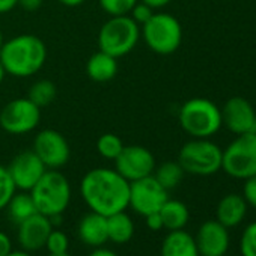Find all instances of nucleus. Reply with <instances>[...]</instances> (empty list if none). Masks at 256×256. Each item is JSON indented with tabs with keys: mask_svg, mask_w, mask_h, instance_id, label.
Returning <instances> with one entry per match:
<instances>
[{
	"mask_svg": "<svg viewBox=\"0 0 256 256\" xmlns=\"http://www.w3.org/2000/svg\"><path fill=\"white\" fill-rule=\"evenodd\" d=\"M80 194L90 211L108 217L128 208L130 182L116 169L95 168L82 178Z\"/></svg>",
	"mask_w": 256,
	"mask_h": 256,
	"instance_id": "nucleus-1",
	"label": "nucleus"
},
{
	"mask_svg": "<svg viewBox=\"0 0 256 256\" xmlns=\"http://www.w3.org/2000/svg\"><path fill=\"white\" fill-rule=\"evenodd\" d=\"M46 60L47 47L40 36L32 34H23L5 40L0 48V62L6 76L17 78H28L38 74Z\"/></svg>",
	"mask_w": 256,
	"mask_h": 256,
	"instance_id": "nucleus-2",
	"label": "nucleus"
},
{
	"mask_svg": "<svg viewBox=\"0 0 256 256\" xmlns=\"http://www.w3.org/2000/svg\"><path fill=\"white\" fill-rule=\"evenodd\" d=\"M29 193L36 211L48 218L60 217L71 202V184L62 172L54 169H47Z\"/></svg>",
	"mask_w": 256,
	"mask_h": 256,
	"instance_id": "nucleus-3",
	"label": "nucleus"
},
{
	"mask_svg": "<svg viewBox=\"0 0 256 256\" xmlns=\"http://www.w3.org/2000/svg\"><path fill=\"white\" fill-rule=\"evenodd\" d=\"M98 48L116 59L130 54L140 41V26L130 16H113L98 32Z\"/></svg>",
	"mask_w": 256,
	"mask_h": 256,
	"instance_id": "nucleus-4",
	"label": "nucleus"
},
{
	"mask_svg": "<svg viewBox=\"0 0 256 256\" xmlns=\"http://www.w3.org/2000/svg\"><path fill=\"white\" fill-rule=\"evenodd\" d=\"M180 124L193 139H210L222 128V112L208 98H192L180 108Z\"/></svg>",
	"mask_w": 256,
	"mask_h": 256,
	"instance_id": "nucleus-5",
	"label": "nucleus"
},
{
	"mask_svg": "<svg viewBox=\"0 0 256 256\" xmlns=\"http://www.w3.org/2000/svg\"><path fill=\"white\" fill-rule=\"evenodd\" d=\"M140 38L151 52L168 56L180 48L182 42V28L176 17L168 12H154V16L140 26Z\"/></svg>",
	"mask_w": 256,
	"mask_h": 256,
	"instance_id": "nucleus-6",
	"label": "nucleus"
},
{
	"mask_svg": "<svg viewBox=\"0 0 256 256\" xmlns=\"http://www.w3.org/2000/svg\"><path fill=\"white\" fill-rule=\"evenodd\" d=\"M222 154L218 145L208 139H193L182 145L178 163L186 174L210 176L222 169Z\"/></svg>",
	"mask_w": 256,
	"mask_h": 256,
	"instance_id": "nucleus-7",
	"label": "nucleus"
},
{
	"mask_svg": "<svg viewBox=\"0 0 256 256\" xmlns=\"http://www.w3.org/2000/svg\"><path fill=\"white\" fill-rule=\"evenodd\" d=\"M222 169L232 178L247 180L256 175V136L238 134L222 154Z\"/></svg>",
	"mask_w": 256,
	"mask_h": 256,
	"instance_id": "nucleus-8",
	"label": "nucleus"
},
{
	"mask_svg": "<svg viewBox=\"0 0 256 256\" xmlns=\"http://www.w3.org/2000/svg\"><path fill=\"white\" fill-rule=\"evenodd\" d=\"M41 122V108L28 96H20L0 110V128L12 136H23L35 132Z\"/></svg>",
	"mask_w": 256,
	"mask_h": 256,
	"instance_id": "nucleus-9",
	"label": "nucleus"
},
{
	"mask_svg": "<svg viewBox=\"0 0 256 256\" xmlns=\"http://www.w3.org/2000/svg\"><path fill=\"white\" fill-rule=\"evenodd\" d=\"M169 199V192L154 178V175L130 182V206L134 212L145 217L158 212Z\"/></svg>",
	"mask_w": 256,
	"mask_h": 256,
	"instance_id": "nucleus-10",
	"label": "nucleus"
},
{
	"mask_svg": "<svg viewBox=\"0 0 256 256\" xmlns=\"http://www.w3.org/2000/svg\"><path fill=\"white\" fill-rule=\"evenodd\" d=\"M32 150L47 169L59 170L71 158V148L68 140L60 132L53 130V128H46V130L38 132L34 139Z\"/></svg>",
	"mask_w": 256,
	"mask_h": 256,
	"instance_id": "nucleus-11",
	"label": "nucleus"
},
{
	"mask_svg": "<svg viewBox=\"0 0 256 256\" xmlns=\"http://www.w3.org/2000/svg\"><path fill=\"white\" fill-rule=\"evenodd\" d=\"M114 169L128 182H133L154 174L156 157L142 145H128L114 158Z\"/></svg>",
	"mask_w": 256,
	"mask_h": 256,
	"instance_id": "nucleus-12",
	"label": "nucleus"
},
{
	"mask_svg": "<svg viewBox=\"0 0 256 256\" xmlns=\"http://www.w3.org/2000/svg\"><path fill=\"white\" fill-rule=\"evenodd\" d=\"M6 169L16 188L20 192H30L47 170L46 164L34 152V150L18 152Z\"/></svg>",
	"mask_w": 256,
	"mask_h": 256,
	"instance_id": "nucleus-13",
	"label": "nucleus"
},
{
	"mask_svg": "<svg viewBox=\"0 0 256 256\" xmlns=\"http://www.w3.org/2000/svg\"><path fill=\"white\" fill-rule=\"evenodd\" d=\"M200 256H224L229 250V229L217 220H206L194 236Z\"/></svg>",
	"mask_w": 256,
	"mask_h": 256,
	"instance_id": "nucleus-14",
	"label": "nucleus"
},
{
	"mask_svg": "<svg viewBox=\"0 0 256 256\" xmlns=\"http://www.w3.org/2000/svg\"><path fill=\"white\" fill-rule=\"evenodd\" d=\"M53 230L52 220L40 212H35L29 218L18 223L17 240L23 250L26 252H36L46 247L47 238Z\"/></svg>",
	"mask_w": 256,
	"mask_h": 256,
	"instance_id": "nucleus-15",
	"label": "nucleus"
},
{
	"mask_svg": "<svg viewBox=\"0 0 256 256\" xmlns=\"http://www.w3.org/2000/svg\"><path fill=\"white\" fill-rule=\"evenodd\" d=\"M222 112V124L234 134H244L248 133L256 118L253 106L242 96H232L229 98Z\"/></svg>",
	"mask_w": 256,
	"mask_h": 256,
	"instance_id": "nucleus-16",
	"label": "nucleus"
},
{
	"mask_svg": "<svg viewBox=\"0 0 256 256\" xmlns=\"http://www.w3.org/2000/svg\"><path fill=\"white\" fill-rule=\"evenodd\" d=\"M80 241L89 247H101L108 241L107 234V217L98 212H88L82 217L77 228Z\"/></svg>",
	"mask_w": 256,
	"mask_h": 256,
	"instance_id": "nucleus-17",
	"label": "nucleus"
},
{
	"mask_svg": "<svg viewBox=\"0 0 256 256\" xmlns=\"http://www.w3.org/2000/svg\"><path fill=\"white\" fill-rule=\"evenodd\" d=\"M247 202L241 194L236 193H229L226 196H223L217 205V222H220L223 226H226L228 229L238 226L246 214H247Z\"/></svg>",
	"mask_w": 256,
	"mask_h": 256,
	"instance_id": "nucleus-18",
	"label": "nucleus"
},
{
	"mask_svg": "<svg viewBox=\"0 0 256 256\" xmlns=\"http://www.w3.org/2000/svg\"><path fill=\"white\" fill-rule=\"evenodd\" d=\"M162 256H200L194 236L187 230H169L162 242Z\"/></svg>",
	"mask_w": 256,
	"mask_h": 256,
	"instance_id": "nucleus-19",
	"label": "nucleus"
},
{
	"mask_svg": "<svg viewBox=\"0 0 256 256\" xmlns=\"http://www.w3.org/2000/svg\"><path fill=\"white\" fill-rule=\"evenodd\" d=\"M118 59L98 50L86 62V74L90 80L96 83H106L116 77L118 74Z\"/></svg>",
	"mask_w": 256,
	"mask_h": 256,
	"instance_id": "nucleus-20",
	"label": "nucleus"
},
{
	"mask_svg": "<svg viewBox=\"0 0 256 256\" xmlns=\"http://www.w3.org/2000/svg\"><path fill=\"white\" fill-rule=\"evenodd\" d=\"M108 241L114 244H125L134 236V222L125 211L107 217Z\"/></svg>",
	"mask_w": 256,
	"mask_h": 256,
	"instance_id": "nucleus-21",
	"label": "nucleus"
},
{
	"mask_svg": "<svg viewBox=\"0 0 256 256\" xmlns=\"http://www.w3.org/2000/svg\"><path fill=\"white\" fill-rule=\"evenodd\" d=\"M160 216L163 220V228L168 230L184 229L190 220V211L187 205L176 199H168L160 210Z\"/></svg>",
	"mask_w": 256,
	"mask_h": 256,
	"instance_id": "nucleus-22",
	"label": "nucleus"
},
{
	"mask_svg": "<svg viewBox=\"0 0 256 256\" xmlns=\"http://www.w3.org/2000/svg\"><path fill=\"white\" fill-rule=\"evenodd\" d=\"M5 210L8 211V217L17 224L22 223L23 220L29 218L35 212H38L29 192H20V193L16 192L14 196L10 199Z\"/></svg>",
	"mask_w": 256,
	"mask_h": 256,
	"instance_id": "nucleus-23",
	"label": "nucleus"
},
{
	"mask_svg": "<svg viewBox=\"0 0 256 256\" xmlns=\"http://www.w3.org/2000/svg\"><path fill=\"white\" fill-rule=\"evenodd\" d=\"M184 174L186 172L178 162H166V163H162L158 168L156 166V170L152 175L162 184V187H164L169 192L181 184Z\"/></svg>",
	"mask_w": 256,
	"mask_h": 256,
	"instance_id": "nucleus-24",
	"label": "nucleus"
},
{
	"mask_svg": "<svg viewBox=\"0 0 256 256\" xmlns=\"http://www.w3.org/2000/svg\"><path fill=\"white\" fill-rule=\"evenodd\" d=\"M56 95H58L56 84L52 80L42 78V80L35 82L30 86L29 94H28V98L32 102H35L40 108H42V107L50 106L56 100Z\"/></svg>",
	"mask_w": 256,
	"mask_h": 256,
	"instance_id": "nucleus-25",
	"label": "nucleus"
},
{
	"mask_svg": "<svg viewBox=\"0 0 256 256\" xmlns=\"http://www.w3.org/2000/svg\"><path fill=\"white\" fill-rule=\"evenodd\" d=\"M124 146L125 145L122 139L114 133H104L96 140V151L104 160L114 162V158L120 154Z\"/></svg>",
	"mask_w": 256,
	"mask_h": 256,
	"instance_id": "nucleus-26",
	"label": "nucleus"
},
{
	"mask_svg": "<svg viewBox=\"0 0 256 256\" xmlns=\"http://www.w3.org/2000/svg\"><path fill=\"white\" fill-rule=\"evenodd\" d=\"M138 2L139 0H98L101 10L108 14V17L130 14V11Z\"/></svg>",
	"mask_w": 256,
	"mask_h": 256,
	"instance_id": "nucleus-27",
	"label": "nucleus"
},
{
	"mask_svg": "<svg viewBox=\"0 0 256 256\" xmlns=\"http://www.w3.org/2000/svg\"><path fill=\"white\" fill-rule=\"evenodd\" d=\"M241 256H256V222L246 226L240 238Z\"/></svg>",
	"mask_w": 256,
	"mask_h": 256,
	"instance_id": "nucleus-28",
	"label": "nucleus"
},
{
	"mask_svg": "<svg viewBox=\"0 0 256 256\" xmlns=\"http://www.w3.org/2000/svg\"><path fill=\"white\" fill-rule=\"evenodd\" d=\"M46 248L48 250V254H62V253H68L70 248V238L65 232L62 230H52L47 242H46Z\"/></svg>",
	"mask_w": 256,
	"mask_h": 256,
	"instance_id": "nucleus-29",
	"label": "nucleus"
},
{
	"mask_svg": "<svg viewBox=\"0 0 256 256\" xmlns=\"http://www.w3.org/2000/svg\"><path fill=\"white\" fill-rule=\"evenodd\" d=\"M17 192L10 172L5 166H0V211L5 210L10 199L14 196V193Z\"/></svg>",
	"mask_w": 256,
	"mask_h": 256,
	"instance_id": "nucleus-30",
	"label": "nucleus"
},
{
	"mask_svg": "<svg viewBox=\"0 0 256 256\" xmlns=\"http://www.w3.org/2000/svg\"><path fill=\"white\" fill-rule=\"evenodd\" d=\"M154 11L156 10H152L150 5H146V4H144V2H140V0H139V2L133 6V10L130 11V14H128V16H130L139 26H144L154 16Z\"/></svg>",
	"mask_w": 256,
	"mask_h": 256,
	"instance_id": "nucleus-31",
	"label": "nucleus"
},
{
	"mask_svg": "<svg viewBox=\"0 0 256 256\" xmlns=\"http://www.w3.org/2000/svg\"><path fill=\"white\" fill-rule=\"evenodd\" d=\"M242 198L246 199L247 205L256 208V175L252 178L244 180V187H242Z\"/></svg>",
	"mask_w": 256,
	"mask_h": 256,
	"instance_id": "nucleus-32",
	"label": "nucleus"
},
{
	"mask_svg": "<svg viewBox=\"0 0 256 256\" xmlns=\"http://www.w3.org/2000/svg\"><path fill=\"white\" fill-rule=\"evenodd\" d=\"M145 222H146V226H148L151 230H162V229H164V228H163V220H162L160 211H158V212H152V214L145 216Z\"/></svg>",
	"mask_w": 256,
	"mask_h": 256,
	"instance_id": "nucleus-33",
	"label": "nucleus"
},
{
	"mask_svg": "<svg viewBox=\"0 0 256 256\" xmlns=\"http://www.w3.org/2000/svg\"><path fill=\"white\" fill-rule=\"evenodd\" d=\"M44 4V0H18V6L28 12H35L38 11Z\"/></svg>",
	"mask_w": 256,
	"mask_h": 256,
	"instance_id": "nucleus-34",
	"label": "nucleus"
},
{
	"mask_svg": "<svg viewBox=\"0 0 256 256\" xmlns=\"http://www.w3.org/2000/svg\"><path fill=\"white\" fill-rule=\"evenodd\" d=\"M12 250V241L11 238L0 230V256H8Z\"/></svg>",
	"mask_w": 256,
	"mask_h": 256,
	"instance_id": "nucleus-35",
	"label": "nucleus"
},
{
	"mask_svg": "<svg viewBox=\"0 0 256 256\" xmlns=\"http://www.w3.org/2000/svg\"><path fill=\"white\" fill-rule=\"evenodd\" d=\"M18 6V0H0V16L11 12Z\"/></svg>",
	"mask_w": 256,
	"mask_h": 256,
	"instance_id": "nucleus-36",
	"label": "nucleus"
},
{
	"mask_svg": "<svg viewBox=\"0 0 256 256\" xmlns=\"http://www.w3.org/2000/svg\"><path fill=\"white\" fill-rule=\"evenodd\" d=\"M89 256H119V254L114 253L113 250L106 248L104 246H101V247H95V248L89 253Z\"/></svg>",
	"mask_w": 256,
	"mask_h": 256,
	"instance_id": "nucleus-37",
	"label": "nucleus"
},
{
	"mask_svg": "<svg viewBox=\"0 0 256 256\" xmlns=\"http://www.w3.org/2000/svg\"><path fill=\"white\" fill-rule=\"evenodd\" d=\"M140 2L150 5L152 10H162V8H164V6H168V5L172 2V0H140Z\"/></svg>",
	"mask_w": 256,
	"mask_h": 256,
	"instance_id": "nucleus-38",
	"label": "nucleus"
},
{
	"mask_svg": "<svg viewBox=\"0 0 256 256\" xmlns=\"http://www.w3.org/2000/svg\"><path fill=\"white\" fill-rule=\"evenodd\" d=\"M58 2L64 6H68V8H77V6L83 5L86 0H58Z\"/></svg>",
	"mask_w": 256,
	"mask_h": 256,
	"instance_id": "nucleus-39",
	"label": "nucleus"
},
{
	"mask_svg": "<svg viewBox=\"0 0 256 256\" xmlns=\"http://www.w3.org/2000/svg\"><path fill=\"white\" fill-rule=\"evenodd\" d=\"M8 256H32V253L22 248V250H11V253Z\"/></svg>",
	"mask_w": 256,
	"mask_h": 256,
	"instance_id": "nucleus-40",
	"label": "nucleus"
},
{
	"mask_svg": "<svg viewBox=\"0 0 256 256\" xmlns=\"http://www.w3.org/2000/svg\"><path fill=\"white\" fill-rule=\"evenodd\" d=\"M5 77H6V72H5V68H4L2 62H0V84H2V83H4Z\"/></svg>",
	"mask_w": 256,
	"mask_h": 256,
	"instance_id": "nucleus-41",
	"label": "nucleus"
},
{
	"mask_svg": "<svg viewBox=\"0 0 256 256\" xmlns=\"http://www.w3.org/2000/svg\"><path fill=\"white\" fill-rule=\"evenodd\" d=\"M248 133H252V134L256 136V118H254V120H253V125H252V128H250V132H248Z\"/></svg>",
	"mask_w": 256,
	"mask_h": 256,
	"instance_id": "nucleus-42",
	"label": "nucleus"
},
{
	"mask_svg": "<svg viewBox=\"0 0 256 256\" xmlns=\"http://www.w3.org/2000/svg\"><path fill=\"white\" fill-rule=\"evenodd\" d=\"M4 42H5V36H4V32H2V30H0V48H2Z\"/></svg>",
	"mask_w": 256,
	"mask_h": 256,
	"instance_id": "nucleus-43",
	"label": "nucleus"
},
{
	"mask_svg": "<svg viewBox=\"0 0 256 256\" xmlns=\"http://www.w3.org/2000/svg\"><path fill=\"white\" fill-rule=\"evenodd\" d=\"M48 256H71L70 253H62V254H48Z\"/></svg>",
	"mask_w": 256,
	"mask_h": 256,
	"instance_id": "nucleus-44",
	"label": "nucleus"
}]
</instances>
